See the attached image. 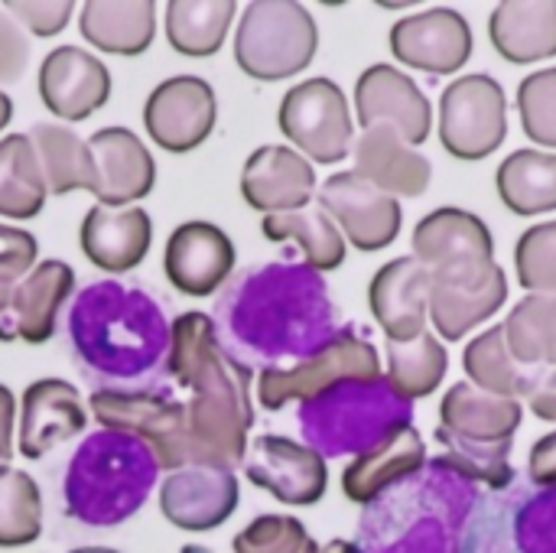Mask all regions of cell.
<instances>
[{
    "label": "cell",
    "instance_id": "cell-7",
    "mask_svg": "<svg viewBox=\"0 0 556 553\" xmlns=\"http://www.w3.org/2000/svg\"><path fill=\"white\" fill-rule=\"evenodd\" d=\"M277 124L296 153L316 163H339L355 147V124L345 91L332 78H306L293 85L277 111Z\"/></svg>",
    "mask_w": 556,
    "mask_h": 553
},
{
    "label": "cell",
    "instance_id": "cell-51",
    "mask_svg": "<svg viewBox=\"0 0 556 553\" xmlns=\"http://www.w3.org/2000/svg\"><path fill=\"white\" fill-rule=\"evenodd\" d=\"M10 121H13V101H10L7 91H0V130H3Z\"/></svg>",
    "mask_w": 556,
    "mask_h": 553
},
{
    "label": "cell",
    "instance_id": "cell-14",
    "mask_svg": "<svg viewBox=\"0 0 556 553\" xmlns=\"http://www.w3.org/2000/svg\"><path fill=\"white\" fill-rule=\"evenodd\" d=\"M355 114L368 127H394L410 147H420L433 130L430 98L394 65H368L355 81Z\"/></svg>",
    "mask_w": 556,
    "mask_h": 553
},
{
    "label": "cell",
    "instance_id": "cell-10",
    "mask_svg": "<svg viewBox=\"0 0 556 553\" xmlns=\"http://www.w3.org/2000/svg\"><path fill=\"white\" fill-rule=\"evenodd\" d=\"M254 427L251 391L192 394L186 404V460L189 466L231 469L244 463L248 430Z\"/></svg>",
    "mask_w": 556,
    "mask_h": 553
},
{
    "label": "cell",
    "instance_id": "cell-30",
    "mask_svg": "<svg viewBox=\"0 0 556 553\" xmlns=\"http://www.w3.org/2000/svg\"><path fill=\"white\" fill-rule=\"evenodd\" d=\"M33 150L39 156L49 196H68L75 189H94V156L88 140H81L72 127L39 121L29 127Z\"/></svg>",
    "mask_w": 556,
    "mask_h": 553
},
{
    "label": "cell",
    "instance_id": "cell-6",
    "mask_svg": "<svg viewBox=\"0 0 556 553\" xmlns=\"http://www.w3.org/2000/svg\"><path fill=\"white\" fill-rule=\"evenodd\" d=\"M414 257L430 271L433 284L459 290H472L498 271L489 225L466 209H437L420 218Z\"/></svg>",
    "mask_w": 556,
    "mask_h": 553
},
{
    "label": "cell",
    "instance_id": "cell-49",
    "mask_svg": "<svg viewBox=\"0 0 556 553\" xmlns=\"http://www.w3.org/2000/svg\"><path fill=\"white\" fill-rule=\"evenodd\" d=\"M528 404H531L534 417H541V420H551V424H556V372L544 375V378L538 381V388L531 391Z\"/></svg>",
    "mask_w": 556,
    "mask_h": 553
},
{
    "label": "cell",
    "instance_id": "cell-11",
    "mask_svg": "<svg viewBox=\"0 0 556 553\" xmlns=\"http://www.w3.org/2000/svg\"><path fill=\"white\" fill-rule=\"evenodd\" d=\"M316 205L358 251H381L401 235V202L362 179L355 169L329 176L319 186Z\"/></svg>",
    "mask_w": 556,
    "mask_h": 553
},
{
    "label": "cell",
    "instance_id": "cell-24",
    "mask_svg": "<svg viewBox=\"0 0 556 553\" xmlns=\"http://www.w3.org/2000/svg\"><path fill=\"white\" fill-rule=\"evenodd\" d=\"M427 460V443L410 424L388 427L362 456L342 473V492L355 505L375 502L394 482L414 476Z\"/></svg>",
    "mask_w": 556,
    "mask_h": 553
},
{
    "label": "cell",
    "instance_id": "cell-52",
    "mask_svg": "<svg viewBox=\"0 0 556 553\" xmlns=\"http://www.w3.org/2000/svg\"><path fill=\"white\" fill-rule=\"evenodd\" d=\"M68 553H121V551H111V548H75V551Z\"/></svg>",
    "mask_w": 556,
    "mask_h": 553
},
{
    "label": "cell",
    "instance_id": "cell-38",
    "mask_svg": "<svg viewBox=\"0 0 556 553\" xmlns=\"http://www.w3.org/2000/svg\"><path fill=\"white\" fill-rule=\"evenodd\" d=\"M505 342L521 365H544L556 359V297L531 293L502 323Z\"/></svg>",
    "mask_w": 556,
    "mask_h": 553
},
{
    "label": "cell",
    "instance_id": "cell-2",
    "mask_svg": "<svg viewBox=\"0 0 556 553\" xmlns=\"http://www.w3.org/2000/svg\"><path fill=\"white\" fill-rule=\"evenodd\" d=\"M75 362L94 378H140L169 352V323L153 293L124 280H94L68 310Z\"/></svg>",
    "mask_w": 556,
    "mask_h": 553
},
{
    "label": "cell",
    "instance_id": "cell-17",
    "mask_svg": "<svg viewBox=\"0 0 556 553\" xmlns=\"http://www.w3.org/2000/svg\"><path fill=\"white\" fill-rule=\"evenodd\" d=\"M163 271L179 293L212 297L235 274V244L212 222H182L166 241Z\"/></svg>",
    "mask_w": 556,
    "mask_h": 553
},
{
    "label": "cell",
    "instance_id": "cell-43",
    "mask_svg": "<svg viewBox=\"0 0 556 553\" xmlns=\"http://www.w3.org/2000/svg\"><path fill=\"white\" fill-rule=\"evenodd\" d=\"M313 538L306 535L300 518L290 515H261L241 535H235V553H303Z\"/></svg>",
    "mask_w": 556,
    "mask_h": 553
},
{
    "label": "cell",
    "instance_id": "cell-36",
    "mask_svg": "<svg viewBox=\"0 0 556 553\" xmlns=\"http://www.w3.org/2000/svg\"><path fill=\"white\" fill-rule=\"evenodd\" d=\"M505 300H508V277L502 267L485 284H479L472 290L433 284L430 319L443 339L456 342L466 332H472L476 326H482L485 319H492L505 306Z\"/></svg>",
    "mask_w": 556,
    "mask_h": 553
},
{
    "label": "cell",
    "instance_id": "cell-40",
    "mask_svg": "<svg viewBox=\"0 0 556 553\" xmlns=\"http://www.w3.org/2000/svg\"><path fill=\"white\" fill-rule=\"evenodd\" d=\"M437 443L443 447V460L469 479H479L492 489H505L515 479V469L508 463L511 443H476L453 437L443 427L437 430Z\"/></svg>",
    "mask_w": 556,
    "mask_h": 553
},
{
    "label": "cell",
    "instance_id": "cell-28",
    "mask_svg": "<svg viewBox=\"0 0 556 553\" xmlns=\"http://www.w3.org/2000/svg\"><path fill=\"white\" fill-rule=\"evenodd\" d=\"M81 36L111 55H140L156 36L153 0H88L78 13Z\"/></svg>",
    "mask_w": 556,
    "mask_h": 553
},
{
    "label": "cell",
    "instance_id": "cell-34",
    "mask_svg": "<svg viewBox=\"0 0 556 553\" xmlns=\"http://www.w3.org/2000/svg\"><path fill=\"white\" fill-rule=\"evenodd\" d=\"M46 176L29 134L0 137V215L26 222L46 205Z\"/></svg>",
    "mask_w": 556,
    "mask_h": 553
},
{
    "label": "cell",
    "instance_id": "cell-41",
    "mask_svg": "<svg viewBox=\"0 0 556 553\" xmlns=\"http://www.w3.org/2000/svg\"><path fill=\"white\" fill-rule=\"evenodd\" d=\"M515 267L525 290L556 297V222H541L521 235Z\"/></svg>",
    "mask_w": 556,
    "mask_h": 553
},
{
    "label": "cell",
    "instance_id": "cell-18",
    "mask_svg": "<svg viewBox=\"0 0 556 553\" xmlns=\"http://www.w3.org/2000/svg\"><path fill=\"white\" fill-rule=\"evenodd\" d=\"M39 98L52 117L85 121L108 104L111 72L98 55L78 46H59L39 65Z\"/></svg>",
    "mask_w": 556,
    "mask_h": 553
},
{
    "label": "cell",
    "instance_id": "cell-8",
    "mask_svg": "<svg viewBox=\"0 0 556 553\" xmlns=\"http://www.w3.org/2000/svg\"><path fill=\"white\" fill-rule=\"evenodd\" d=\"M101 430H121L150 447L163 473L186 469V404L153 391L101 388L88 401Z\"/></svg>",
    "mask_w": 556,
    "mask_h": 553
},
{
    "label": "cell",
    "instance_id": "cell-54",
    "mask_svg": "<svg viewBox=\"0 0 556 553\" xmlns=\"http://www.w3.org/2000/svg\"><path fill=\"white\" fill-rule=\"evenodd\" d=\"M554 365H556V359H554Z\"/></svg>",
    "mask_w": 556,
    "mask_h": 553
},
{
    "label": "cell",
    "instance_id": "cell-37",
    "mask_svg": "<svg viewBox=\"0 0 556 553\" xmlns=\"http://www.w3.org/2000/svg\"><path fill=\"white\" fill-rule=\"evenodd\" d=\"M388 385L404 398L417 401L440 388L446 378V349L433 332H420L410 342H388Z\"/></svg>",
    "mask_w": 556,
    "mask_h": 553
},
{
    "label": "cell",
    "instance_id": "cell-16",
    "mask_svg": "<svg viewBox=\"0 0 556 553\" xmlns=\"http://www.w3.org/2000/svg\"><path fill=\"white\" fill-rule=\"evenodd\" d=\"M241 489L231 469L212 466H186L163 479L160 486V512L163 518L189 535L222 528L238 508Z\"/></svg>",
    "mask_w": 556,
    "mask_h": 553
},
{
    "label": "cell",
    "instance_id": "cell-25",
    "mask_svg": "<svg viewBox=\"0 0 556 553\" xmlns=\"http://www.w3.org/2000/svg\"><path fill=\"white\" fill-rule=\"evenodd\" d=\"M355 173L388 196L417 199L430 189L433 166L394 127H368L355 140Z\"/></svg>",
    "mask_w": 556,
    "mask_h": 553
},
{
    "label": "cell",
    "instance_id": "cell-32",
    "mask_svg": "<svg viewBox=\"0 0 556 553\" xmlns=\"http://www.w3.org/2000/svg\"><path fill=\"white\" fill-rule=\"evenodd\" d=\"M502 202L525 218L556 209V153L515 150L495 173Z\"/></svg>",
    "mask_w": 556,
    "mask_h": 553
},
{
    "label": "cell",
    "instance_id": "cell-53",
    "mask_svg": "<svg viewBox=\"0 0 556 553\" xmlns=\"http://www.w3.org/2000/svg\"><path fill=\"white\" fill-rule=\"evenodd\" d=\"M303 553H323V548H319V544H316V541H309V544H306V548H303Z\"/></svg>",
    "mask_w": 556,
    "mask_h": 553
},
{
    "label": "cell",
    "instance_id": "cell-22",
    "mask_svg": "<svg viewBox=\"0 0 556 553\" xmlns=\"http://www.w3.org/2000/svg\"><path fill=\"white\" fill-rule=\"evenodd\" d=\"M316 169L293 147H261L248 156L241 169V196L251 209L264 215L300 212L313 202Z\"/></svg>",
    "mask_w": 556,
    "mask_h": 553
},
{
    "label": "cell",
    "instance_id": "cell-23",
    "mask_svg": "<svg viewBox=\"0 0 556 553\" xmlns=\"http://www.w3.org/2000/svg\"><path fill=\"white\" fill-rule=\"evenodd\" d=\"M153 222L147 209L127 205L121 212L91 205L78 228V244L85 257L104 274H130L150 251Z\"/></svg>",
    "mask_w": 556,
    "mask_h": 553
},
{
    "label": "cell",
    "instance_id": "cell-3",
    "mask_svg": "<svg viewBox=\"0 0 556 553\" xmlns=\"http://www.w3.org/2000/svg\"><path fill=\"white\" fill-rule=\"evenodd\" d=\"M147 443L121 430H94L75 450L65 473L68 512L85 525H117L134 515L156 482Z\"/></svg>",
    "mask_w": 556,
    "mask_h": 553
},
{
    "label": "cell",
    "instance_id": "cell-50",
    "mask_svg": "<svg viewBox=\"0 0 556 553\" xmlns=\"http://www.w3.org/2000/svg\"><path fill=\"white\" fill-rule=\"evenodd\" d=\"M16 326H13V287L0 284V342H13Z\"/></svg>",
    "mask_w": 556,
    "mask_h": 553
},
{
    "label": "cell",
    "instance_id": "cell-27",
    "mask_svg": "<svg viewBox=\"0 0 556 553\" xmlns=\"http://www.w3.org/2000/svg\"><path fill=\"white\" fill-rule=\"evenodd\" d=\"M75 290V271L65 261H42L36 264L16 287H13V326L16 339L29 345H42L52 339L59 310Z\"/></svg>",
    "mask_w": 556,
    "mask_h": 553
},
{
    "label": "cell",
    "instance_id": "cell-12",
    "mask_svg": "<svg viewBox=\"0 0 556 553\" xmlns=\"http://www.w3.org/2000/svg\"><path fill=\"white\" fill-rule=\"evenodd\" d=\"M215 88L199 75H173L160 81L143 104V127L156 147L189 153L208 140L215 127Z\"/></svg>",
    "mask_w": 556,
    "mask_h": 553
},
{
    "label": "cell",
    "instance_id": "cell-44",
    "mask_svg": "<svg viewBox=\"0 0 556 553\" xmlns=\"http://www.w3.org/2000/svg\"><path fill=\"white\" fill-rule=\"evenodd\" d=\"M3 10L23 23L26 29H33L36 36H55L68 26L72 13H75V3L72 0H7Z\"/></svg>",
    "mask_w": 556,
    "mask_h": 553
},
{
    "label": "cell",
    "instance_id": "cell-20",
    "mask_svg": "<svg viewBox=\"0 0 556 553\" xmlns=\"http://www.w3.org/2000/svg\"><path fill=\"white\" fill-rule=\"evenodd\" d=\"M94 156V189L91 196L104 209H121L140 202L153 192L156 163L140 143V137L127 127H101L88 137Z\"/></svg>",
    "mask_w": 556,
    "mask_h": 553
},
{
    "label": "cell",
    "instance_id": "cell-5",
    "mask_svg": "<svg viewBox=\"0 0 556 553\" xmlns=\"http://www.w3.org/2000/svg\"><path fill=\"white\" fill-rule=\"evenodd\" d=\"M375 381H381L378 349L355 332H339L293 368H264L257 378V404L264 411H280L293 401L306 404L339 385Z\"/></svg>",
    "mask_w": 556,
    "mask_h": 553
},
{
    "label": "cell",
    "instance_id": "cell-21",
    "mask_svg": "<svg viewBox=\"0 0 556 553\" xmlns=\"http://www.w3.org/2000/svg\"><path fill=\"white\" fill-rule=\"evenodd\" d=\"M88 424L78 388L62 378H39L23 391L16 447L26 460H42L49 450L75 440Z\"/></svg>",
    "mask_w": 556,
    "mask_h": 553
},
{
    "label": "cell",
    "instance_id": "cell-29",
    "mask_svg": "<svg viewBox=\"0 0 556 553\" xmlns=\"http://www.w3.org/2000/svg\"><path fill=\"white\" fill-rule=\"evenodd\" d=\"M443 430L476 443H511L515 430L521 427V404L511 398H495L479 391L476 385L463 381L450 388L440 404Z\"/></svg>",
    "mask_w": 556,
    "mask_h": 553
},
{
    "label": "cell",
    "instance_id": "cell-47",
    "mask_svg": "<svg viewBox=\"0 0 556 553\" xmlns=\"http://www.w3.org/2000/svg\"><path fill=\"white\" fill-rule=\"evenodd\" d=\"M531 479L541 486H556V430L541 437L531 450Z\"/></svg>",
    "mask_w": 556,
    "mask_h": 553
},
{
    "label": "cell",
    "instance_id": "cell-19",
    "mask_svg": "<svg viewBox=\"0 0 556 553\" xmlns=\"http://www.w3.org/2000/svg\"><path fill=\"white\" fill-rule=\"evenodd\" d=\"M433 300V277L430 271L410 254L384 264L368 287V306L378 319L388 342H410L427 332Z\"/></svg>",
    "mask_w": 556,
    "mask_h": 553
},
{
    "label": "cell",
    "instance_id": "cell-4",
    "mask_svg": "<svg viewBox=\"0 0 556 553\" xmlns=\"http://www.w3.org/2000/svg\"><path fill=\"white\" fill-rule=\"evenodd\" d=\"M319 49V29L303 3L254 0L235 33V62L257 81H280L303 72Z\"/></svg>",
    "mask_w": 556,
    "mask_h": 553
},
{
    "label": "cell",
    "instance_id": "cell-42",
    "mask_svg": "<svg viewBox=\"0 0 556 553\" xmlns=\"http://www.w3.org/2000/svg\"><path fill=\"white\" fill-rule=\"evenodd\" d=\"M518 111H521L525 134L534 143L556 150V65L541 68L521 81Z\"/></svg>",
    "mask_w": 556,
    "mask_h": 553
},
{
    "label": "cell",
    "instance_id": "cell-13",
    "mask_svg": "<svg viewBox=\"0 0 556 553\" xmlns=\"http://www.w3.org/2000/svg\"><path fill=\"white\" fill-rule=\"evenodd\" d=\"M244 476L283 505H316L326 495L329 473L323 453L287 437H257L244 453Z\"/></svg>",
    "mask_w": 556,
    "mask_h": 553
},
{
    "label": "cell",
    "instance_id": "cell-46",
    "mask_svg": "<svg viewBox=\"0 0 556 553\" xmlns=\"http://www.w3.org/2000/svg\"><path fill=\"white\" fill-rule=\"evenodd\" d=\"M26 62H29L26 33L7 10H0V85L20 81L26 72Z\"/></svg>",
    "mask_w": 556,
    "mask_h": 553
},
{
    "label": "cell",
    "instance_id": "cell-48",
    "mask_svg": "<svg viewBox=\"0 0 556 553\" xmlns=\"http://www.w3.org/2000/svg\"><path fill=\"white\" fill-rule=\"evenodd\" d=\"M13 430H16V401L7 385H0V466L13 460Z\"/></svg>",
    "mask_w": 556,
    "mask_h": 553
},
{
    "label": "cell",
    "instance_id": "cell-15",
    "mask_svg": "<svg viewBox=\"0 0 556 553\" xmlns=\"http://www.w3.org/2000/svg\"><path fill=\"white\" fill-rule=\"evenodd\" d=\"M391 52L397 62L410 68L430 75H450L463 68L472 55L469 20L453 7L410 13L391 26Z\"/></svg>",
    "mask_w": 556,
    "mask_h": 553
},
{
    "label": "cell",
    "instance_id": "cell-33",
    "mask_svg": "<svg viewBox=\"0 0 556 553\" xmlns=\"http://www.w3.org/2000/svg\"><path fill=\"white\" fill-rule=\"evenodd\" d=\"M261 231L267 241H293L300 244L309 271H336L345 261V238L339 231V225L319 209V205H306L300 212H280V215H264Z\"/></svg>",
    "mask_w": 556,
    "mask_h": 553
},
{
    "label": "cell",
    "instance_id": "cell-26",
    "mask_svg": "<svg viewBox=\"0 0 556 553\" xmlns=\"http://www.w3.org/2000/svg\"><path fill=\"white\" fill-rule=\"evenodd\" d=\"M492 46L511 65H531L556 55V0L498 3L489 20Z\"/></svg>",
    "mask_w": 556,
    "mask_h": 553
},
{
    "label": "cell",
    "instance_id": "cell-1",
    "mask_svg": "<svg viewBox=\"0 0 556 553\" xmlns=\"http://www.w3.org/2000/svg\"><path fill=\"white\" fill-rule=\"evenodd\" d=\"M326 287L309 267L267 264L228 280L215 303V329L225 332L228 352L248 359H309L326 323Z\"/></svg>",
    "mask_w": 556,
    "mask_h": 553
},
{
    "label": "cell",
    "instance_id": "cell-45",
    "mask_svg": "<svg viewBox=\"0 0 556 553\" xmlns=\"http://www.w3.org/2000/svg\"><path fill=\"white\" fill-rule=\"evenodd\" d=\"M39 244L26 228L0 225V284H16L36 267Z\"/></svg>",
    "mask_w": 556,
    "mask_h": 553
},
{
    "label": "cell",
    "instance_id": "cell-31",
    "mask_svg": "<svg viewBox=\"0 0 556 553\" xmlns=\"http://www.w3.org/2000/svg\"><path fill=\"white\" fill-rule=\"evenodd\" d=\"M463 365H466L469 385H476L479 391L495 394V398H511V401L531 398V391L541 381L531 365H521L511 355L502 326H492L479 339H472Z\"/></svg>",
    "mask_w": 556,
    "mask_h": 553
},
{
    "label": "cell",
    "instance_id": "cell-9",
    "mask_svg": "<svg viewBox=\"0 0 556 553\" xmlns=\"http://www.w3.org/2000/svg\"><path fill=\"white\" fill-rule=\"evenodd\" d=\"M508 137V95L492 75H463L440 98V143L456 160H485Z\"/></svg>",
    "mask_w": 556,
    "mask_h": 553
},
{
    "label": "cell",
    "instance_id": "cell-35",
    "mask_svg": "<svg viewBox=\"0 0 556 553\" xmlns=\"http://www.w3.org/2000/svg\"><path fill=\"white\" fill-rule=\"evenodd\" d=\"M238 13L235 0H169L166 3V39L179 55L205 59L215 55Z\"/></svg>",
    "mask_w": 556,
    "mask_h": 553
},
{
    "label": "cell",
    "instance_id": "cell-39",
    "mask_svg": "<svg viewBox=\"0 0 556 553\" xmlns=\"http://www.w3.org/2000/svg\"><path fill=\"white\" fill-rule=\"evenodd\" d=\"M42 535V495L33 476L0 466V548H26Z\"/></svg>",
    "mask_w": 556,
    "mask_h": 553
}]
</instances>
